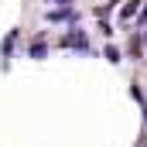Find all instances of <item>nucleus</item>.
Returning <instances> with one entry per match:
<instances>
[{
	"instance_id": "1",
	"label": "nucleus",
	"mask_w": 147,
	"mask_h": 147,
	"mask_svg": "<svg viewBox=\"0 0 147 147\" xmlns=\"http://www.w3.org/2000/svg\"><path fill=\"white\" fill-rule=\"evenodd\" d=\"M62 48H79V51H86V48H89L86 31H79V28H75V31H69V34L62 38Z\"/></svg>"
},
{
	"instance_id": "2",
	"label": "nucleus",
	"mask_w": 147,
	"mask_h": 147,
	"mask_svg": "<svg viewBox=\"0 0 147 147\" xmlns=\"http://www.w3.org/2000/svg\"><path fill=\"white\" fill-rule=\"evenodd\" d=\"M140 3H144V0H130V3H123V7H120V17H123V21L137 17V14H140Z\"/></svg>"
},
{
	"instance_id": "3",
	"label": "nucleus",
	"mask_w": 147,
	"mask_h": 147,
	"mask_svg": "<svg viewBox=\"0 0 147 147\" xmlns=\"http://www.w3.org/2000/svg\"><path fill=\"white\" fill-rule=\"evenodd\" d=\"M130 58H137V62L144 58V41H140V38H134V41H130Z\"/></svg>"
},
{
	"instance_id": "4",
	"label": "nucleus",
	"mask_w": 147,
	"mask_h": 147,
	"mask_svg": "<svg viewBox=\"0 0 147 147\" xmlns=\"http://www.w3.org/2000/svg\"><path fill=\"white\" fill-rule=\"evenodd\" d=\"M14 41H17V31H10V34L3 38V58H10V51H14Z\"/></svg>"
},
{
	"instance_id": "5",
	"label": "nucleus",
	"mask_w": 147,
	"mask_h": 147,
	"mask_svg": "<svg viewBox=\"0 0 147 147\" xmlns=\"http://www.w3.org/2000/svg\"><path fill=\"white\" fill-rule=\"evenodd\" d=\"M103 55H106V62H113V65H116V62H120V58H123V55H120V48H116V45H106V51H103Z\"/></svg>"
},
{
	"instance_id": "6",
	"label": "nucleus",
	"mask_w": 147,
	"mask_h": 147,
	"mask_svg": "<svg viewBox=\"0 0 147 147\" xmlns=\"http://www.w3.org/2000/svg\"><path fill=\"white\" fill-rule=\"evenodd\" d=\"M28 55H31V58H45V55H48V48H45V45H41V41H34V45H31V51H28Z\"/></svg>"
},
{
	"instance_id": "7",
	"label": "nucleus",
	"mask_w": 147,
	"mask_h": 147,
	"mask_svg": "<svg viewBox=\"0 0 147 147\" xmlns=\"http://www.w3.org/2000/svg\"><path fill=\"white\" fill-rule=\"evenodd\" d=\"M137 24H147V3L140 7V14H137Z\"/></svg>"
},
{
	"instance_id": "8",
	"label": "nucleus",
	"mask_w": 147,
	"mask_h": 147,
	"mask_svg": "<svg viewBox=\"0 0 147 147\" xmlns=\"http://www.w3.org/2000/svg\"><path fill=\"white\" fill-rule=\"evenodd\" d=\"M55 3H62V7H69V3H72V0H55Z\"/></svg>"
},
{
	"instance_id": "9",
	"label": "nucleus",
	"mask_w": 147,
	"mask_h": 147,
	"mask_svg": "<svg viewBox=\"0 0 147 147\" xmlns=\"http://www.w3.org/2000/svg\"><path fill=\"white\" fill-rule=\"evenodd\" d=\"M140 41H144V48H147V31H144V38H140Z\"/></svg>"
}]
</instances>
